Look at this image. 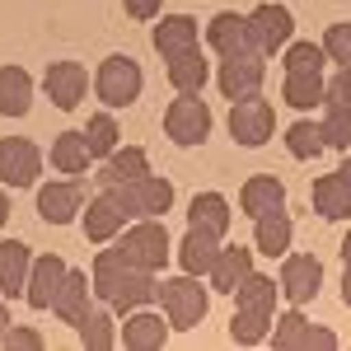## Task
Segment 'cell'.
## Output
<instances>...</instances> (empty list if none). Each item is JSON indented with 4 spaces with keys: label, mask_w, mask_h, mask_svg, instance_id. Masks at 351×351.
Wrapping results in <instances>:
<instances>
[{
    "label": "cell",
    "mask_w": 351,
    "mask_h": 351,
    "mask_svg": "<svg viewBox=\"0 0 351 351\" xmlns=\"http://www.w3.org/2000/svg\"><path fill=\"white\" fill-rule=\"evenodd\" d=\"M155 300H160V309H164V319H169V328H178V332L197 328L202 319H206V304H211L206 286H202L192 271L160 281V295H155Z\"/></svg>",
    "instance_id": "6da1fadb"
},
{
    "label": "cell",
    "mask_w": 351,
    "mask_h": 351,
    "mask_svg": "<svg viewBox=\"0 0 351 351\" xmlns=\"http://www.w3.org/2000/svg\"><path fill=\"white\" fill-rule=\"evenodd\" d=\"M117 248L127 258V267H141V271H160L169 263V230H164L155 216H141L136 225H127L117 234Z\"/></svg>",
    "instance_id": "7a4b0ae2"
},
{
    "label": "cell",
    "mask_w": 351,
    "mask_h": 351,
    "mask_svg": "<svg viewBox=\"0 0 351 351\" xmlns=\"http://www.w3.org/2000/svg\"><path fill=\"white\" fill-rule=\"evenodd\" d=\"M94 89H99L104 108H127V104H136V99H141V89H145L141 61H132L127 52L108 56V61L99 66V75H94Z\"/></svg>",
    "instance_id": "3957f363"
},
{
    "label": "cell",
    "mask_w": 351,
    "mask_h": 351,
    "mask_svg": "<svg viewBox=\"0 0 351 351\" xmlns=\"http://www.w3.org/2000/svg\"><path fill=\"white\" fill-rule=\"evenodd\" d=\"M248 19V47L258 56H276L286 43H291V10L286 5H276V0H263V5H253V14H243Z\"/></svg>",
    "instance_id": "277c9868"
},
{
    "label": "cell",
    "mask_w": 351,
    "mask_h": 351,
    "mask_svg": "<svg viewBox=\"0 0 351 351\" xmlns=\"http://www.w3.org/2000/svg\"><path fill=\"white\" fill-rule=\"evenodd\" d=\"M164 136H169L173 145H183V150L202 145V141L211 136V108H206L197 94H178V99L169 104V112H164Z\"/></svg>",
    "instance_id": "5b68a950"
},
{
    "label": "cell",
    "mask_w": 351,
    "mask_h": 351,
    "mask_svg": "<svg viewBox=\"0 0 351 351\" xmlns=\"http://www.w3.org/2000/svg\"><path fill=\"white\" fill-rule=\"evenodd\" d=\"M267 80V61L258 52H239V56H220V71H216V84L225 99H253Z\"/></svg>",
    "instance_id": "8992f818"
},
{
    "label": "cell",
    "mask_w": 351,
    "mask_h": 351,
    "mask_svg": "<svg viewBox=\"0 0 351 351\" xmlns=\"http://www.w3.org/2000/svg\"><path fill=\"white\" fill-rule=\"evenodd\" d=\"M112 197L127 206V216H132V220L164 216V211L173 206V188H169V178H155V173H145V178H136V183H112Z\"/></svg>",
    "instance_id": "52a82bcc"
},
{
    "label": "cell",
    "mask_w": 351,
    "mask_h": 351,
    "mask_svg": "<svg viewBox=\"0 0 351 351\" xmlns=\"http://www.w3.org/2000/svg\"><path fill=\"white\" fill-rule=\"evenodd\" d=\"M276 286H281V295L291 300V304H309V300L319 295V286H324V263L309 258V253H286Z\"/></svg>",
    "instance_id": "ba28073f"
},
{
    "label": "cell",
    "mask_w": 351,
    "mask_h": 351,
    "mask_svg": "<svg viewBox=\"0 0 351 351\" xmlns=\"http://www.w3.org/2000/svg\"><path fill=\"white\" fill-rule=\"evenodd\" d=\"M43 173V155L28 136H0V183L10 188H28Z\"/></svg>",
    "instance_id": "9c48e42d"
},
{
    "label": "cell",
    "mask_w": 351,
    "mask_h": 351,
    "mask_svg": "<svg viewBox=\"0 0 351 351\" xmlns=\"http://www.w3.org/2000/svg\"><path fill=\"white\" fill-rule=\"evenodd\" d=\"M271 132H276V112H271V104H263L258 94L234 104V112H230V136H234L239 145L258 150V145L271 141Z\"/></svg>",
    "instance_id": "30bf717a"
},
{
    "label": "cell",
    "mask_w": 351,
    "mask_h": 351,
    "mask_svg": "<svg viewBox=\"0 0 351 351\" xmlns=\"http://www.w3.org/2000/svg\"><path fill=\"white\" fill-rule=\"evenodd\" d=\"M84 234H89V243H112L127 225H132V216H127V206L112 197V188H104L99 197H89L84 202Z\"/></svg>",
    "instance_id": "8fae6325"
},
{
    "label": "cell",
    "mask_w": 351,
    "mask_h": 351,
    "mask_svg": "<svg viewBox=\"0 0 351 351\" xmlns=\"http://www.w3.org/2000/svg\"><path fill=\"white\" fill-rule=\"evenodd\" d=\"M117 342L127 351H160L169 342V319L155 314L150 304H141L132 314H122V324H117Z\"/></svg>",
    "instance_id": "7c38bea8"
},
{
    "label": "cell",
    "mask_w": 351,
    "mask_h": 351,
    "mask_svg": "<svg viewBox=\"0 0 351 351\" xmlns=\"http://www.w3.org/2000/svg\"><path fill=\"white\" fill-rule=\"evenodd\" d=\"M80 211H84L80 178H56V183H43L38 188V216L47 220V225H71Z\"/></svg>",
    "instance_id": "4fadbf2b"
},
{
    "label": "cell",
    "mask_w": 351,
    "mask_h": 351,
    "mask_svg": "<svg viewBox=\"0 0 351 351\" xmlns=\"http://www.w3.org/2000/svg\"><path fill=\"white\" fill-rule=\"evenodd\" d=\"M66 263L56 258V253H38L33 258V267H28V286H24V300L33 309H52L56 304V291H61V281H66Z\"/></svg>",
    "instance_id": "5bb4252c"
},
{
    "label": "cell",
    "mask_w": 351,
    "mask_h": 351,
    "mask_svg": "<svg viewBox=\"0 0 351 351\" xmlns=\"http://www.w3.org/2000/svg\"><path fill=\"white\" fill-rule=\"evenodd\" d=\"M43 89H47V99H52L56 108H75L84 99V89H89V75H84L80 61H52L47 66V75H43Z\"/></svg>",
    "instance_id": "9a60e30c"
},
{
    "label": "cell",
    "mask_w": 351,
    "mask_h": 351,
    "mask_svg": "<svg viewBox=\"0 0 351 351\" xmlns=\"http://www.w3.org/2000/svg\"><path fill=\"white\" fill-rule=\"evenodd\" d=\"M291 239H295V225H291V211H286V206L253 216V243H258V253L286 258V253H291Z\"/></svg>",
    "instance_id": "2e32d148"
},
{
    "label": "cell",
    "mask_w": 351,
    "mask_h": 351,
    "mask_svg": "<svg viewBox=\"0 0 351 351\" xmlns=\"http://www.w3.org/2000/svg\"><path fill=\"white\" fill-rule=\"evenodd\" d=\"M206 43L216 56H239V52H253L248 47V19L234 14V10H220L216 19L206 24Z\"/></svg>",
    "instance_id": "e0dca14e"
},
{
    "label": "cell",
    "mask_w": 351,
    "mask_h": 351,
    "mask_svg": "<svg viewBox=\"0 0 351 351\" xmlns=\"http://www.w3.org/2000/svg\"><path fill=\"white\" fill-rule=\"evenodd\" d=\"M160 295V281H155V271H141V267H127L122 271V281H117V291H112V314H132L141 304H150V300Z\"/></svg>",
    "instance_id": "ac0fdd59"
},
{
    "label": "cell",
    "mask_w": 351,
    "mask_h": 351,
    "mask_svg": "<svg viewBox=\"0 0 351 351\" xmlns=\"http://www.w3.org/2000/svg\"><path fill=\"white\" fill-rule=\"evenodd\" d=\"M253 271V253L243 248V243H230V248H220L216 263H211V286H216V295H234V286H239L243 276Z\"/></svg>",
    "instance_id": "d6986e66"
},
{
    "label": "cell",
    "mask_w": 351,
    "mask_h": 351,
    "mask_svg": "<svg viewBox=\"0 0 351 351\" xmlns=\"http://www.w3.org/2000/svg\"><path fill=\"white\" fill-rule=\"evenodd\" d=\"M28 267H33L28 243H19V239H5V243H0V295H5V300H19V295H24Z\"/></svg>",
    "instance_id": "ffe728a7"
},
{
    "label": "cell",
    "mask_w": 351,
    "mask_h": 351,
    "mask_svg": "<svg viewBox=\"0 0 351 351\" xmlns=\"http://www.w3.org/2000/svg\"><path fill=\"white\" fill-rule=\"evenodd\" d=\"M89 295H94V286H89V276L84 271H66V281H61V291H56V304H52V314L61 319V324H80L84 319V309H89Z\"/></svg>",
    "instance_id": "44dd1931"
},
{
    "label": "cell",
    "mask_w": 351,
    "mask_h": 351,
    "mask_svg": "<svg viewBox=\"0 0 351 351\" xmlns=\"http://www.w3.org/2000/svg\"><path fill=\"white\" fill-rule=\"evenodd\" d=\"M206 80H211V61L197 52V47L169 56V84H173V94H202Z\"/></svg>",
    "instance_id": "7402d4cb"
},
{
    "label": "cell",
    "mask_w": 351,
    "mask_h": 351,
    "mask_svg": "<svg viewBox=\"0 0 351 351\" xmlns=\"http://www.w3.org/2000/svg\"><path fill=\"white\" fill-rule=\"evenodd\" d=\"M75 332H80V347L84 351H108L112 342H117V319H112V304H89L84 309V319L75 324Z\"/></svg>",
    "instance_id": "603a6c76"
},
{
    "label": "cell",
    "mask_w": 351,
    "mask_h": 351,
    "mask_svg": "<svg viewBox=\"0 0 351 351\" xmlns=\"http://www.w3.org/2000/svg\"><path fill=\"white\" fill-rule=\"evenodd\" d=\"M309 202H314V211H319L324 220H347L351 216V188L342 183V173H324V178H314Z\"/></svg>",
    "instance_id": "cb8c5ba5"
},
{
    "label": "cell",
    "mask_w": 351,
    "mask_h": 351,
    "mask_svg": "<svg viewBox=\"0 0 351 351\" xmlns=\"http://www.w3.org/2000/svg\"><path fill=\"white\" fill-rule=\"evenodd\" d=\"M188 225L225 239V230H230V202H225L220 192H197V197L188 202Z\"/></svg>",
    "instance_id": "d4e9b609"
},
{
    "label": "cell",
    "mask_w": 351,
    "mask_h": 351,
    "mask_svg": "<svg viewBox=\"0 0 351 351\" xmlns=\"http://www.w3.org/2000/svg\"><path fill=\"white\" fill-rule=\"evenodd\" d=\"M33 80L24 66H0V117H28Z\"/></svg>",
    "instance_id": "484cf974"
},
{
    "label": "cell",
    "mask_w": 351,
    "mask_h": 351,
    "mask_svg": "<svg viewBox=\"0 0 351 351\" xmlns=\"http://www.w3.org/2000/svg\"><path fill=\"white\" fill-rule=\"evenodd\" d=\"M145 173H150V155L141 145H117L108 160H104V188H112V183H136Z\"/></svg>",
    "instance_id": "4316f807"
},
{
    "label": "cell",
    "mask_w": 351,
    "mask_h": 351,
    "mask_svg": "<svg viewBox=\"0 0 351 351\" xmlns=\"http://www.w3.org/2000/svg\"><path fill=\"white\" fill-rule=\"evenodd\" d=\"M155 47H160L164 61L178 52H192L197 47V19L192 14H169L164 24H155Z\"/></svg>",
    "instance_id": "83f0119b"
},
{
    "label": "cell",
    "mask_w": 351,
    "mask_h": 351,
    "mask_svg": "<svg viewBox=\"0 0 351 351\" xmlns=\"http://www.w3.org/2000/svg\"><path fill=\"white\" fill-rule=\"evenodd\" d=\"M216 234H206V230H192L183 234V243H178V267L192 271V276H206L211 271V263H216Z\"/></svg>",
    "instance_id": "f1b7e54d"
},
{
    "label": "cell",
    "mask_w": 351,
    "mask_h": 351,
    "mask_svg": "<svg viewBox=\"0 0 351 351\" xmlns=\"http://www.w3.org/2000/svg\"><path fill=\"white\" fill-rule=\"evenodd\" d=\"M52 164H56V173H66V178H80L84 169L94 164L84 132H61V136H56V145H52Z\"/></svg>",
    "instance_id": "f546056e"
},
{
    "label": "cell",
    "mask_w": 351,
    "mask_h": 351,
    "mask_svg": "<svg viewBox=\"0 0 351 351\" xmlns=\"http://www.w3.org/2000/svg\"><path fill=\"white\" fill-rule=\"evenodd\" d=\"M239 206L248 216H263V211H276V206H286V188H281V178H271V173H258V178H248L239 192Z\"/></svg>",
    "instance_id": "4dcf8cb0"
},
{
    "label": "cell",
    "mask_w": 351,
    "mask_h": 351,
    "mask_svg": "<svg viewBox=\"0 0 351 351\" xmlns=\"http://www.w3.org/2000/svg\"><path fill=\"white\" fill-rule=\"evenodd\" d=\"M122 271H127V258H122V248L112 243V248H99V258H94V271H89V286H94V295L108 304L112 291H117V281H122Z\"/></svg>",
    "instance_id": "1f68e13d"
},
{
    "label": "cell",
    "mask_w": 351,
    "mask_h": 351,
    "mask_svg": "<svg viewBox=\"0 0 351 351\" xmlns=\"http://www.w3.org/2000/svg\"><path fill=\"white\" fill-rule=\"evenodd\" d=\"M276 295H281V286L271 276H263V271H248L239 286H234V300H239L243 309H267V314H276Z\"/></svg>",
    "instance_id": "d6a6232c"
},
{
    "label": "cell",
    "mask_w": 351,
    "mask_h": 351,
    "mask_svg": "<svg viewBox=\"0 0 351 351\" xmlns=\"http://www.w3.org/2000/svg\"><path fill=\"white\" fill-rule=\"evenodd\" d=\"M271 332V314L267 309H234V319H230V337L239 342V347H263Z\"/></svg>",
    "instance_id": "836d02e7"
},
{
    "label": "cell",
    "mask_w": 351,
    "mask_h": 351,
    "mask_svg": "<svg viewBox=\"0 0 351 351\" xmlns=\"http://www.w3.org/2000/svg\"><path fill=\"white\" fill-rule=\"evenodd\" d=\"M84 141H89V155H94V160H108L112 150L122 145V127H117V117H112L108 108L94 112L89 127H84Z\"/></svg>",
    "instance_id": "e575fe53"
},
{
    "label": "cell",
    "mask_w": 351,
    "mask_h": 351,
    "mask_svg": "<svg viewBox=\"0 0 351 351\" xmlns=\"http://www.w3.org/2000/svg\"><path fill=\"white\" fill-rule=\"evenodd\" d=\"M286 150L295 155V160H319L328 150V136L319 122H291V132H286Z\"/></svg>",
    "instance_id": "d590c367"
},
{
    "label": "cell",
    "mask_w": 351,
    "mask_h": 351,
    "mask_svg": "<svg viewBox=\"0 0 351 351\" xmlns=\"http://www.w3.org/2000/svg\"><path fill=\"white\" fill-rule=\"evenodd\" d=\"M281 99H286L291 108H319V104H324V75H286Z\"/></svg>",
    "instance_id": "8d00e7d4"
},
{
    "label": "cell",
    "mask_w": 351,
    "mask_h": 351,
    "mask_svg": "<svg viewBox=\"0 0 351 351\" xmlns=\"http://www.w3.org/2000/svg\"><path fill=\"white\" fill-rule=\"evenodd\" d=\"M304 328H309V319L300 314V304H291L276 324H271V332H267V342L276 351H300V337H304Z\"/></svg>",
    "instance_id": "74e56055"
},
{
    "label": "cell",
    "mask_w": 351,
    "mask_h": 351,
    "mask_svg": "<svg viewBox=\"0 0 351 351\" xmlns=\"http://www.w3.org/2000/svg\"><path fill=\"white\" fill-rule=\"evenodd\" d=\"M328 52L319 43H291L286 47V75H324Z\"/></svg>",
    "instance_id": "f35d334b"
},
{
    "label": "cell",
    "mask_w": 351,
    "mask_h": 351,
    "mask_svg": "<svg viewBox=\"0 0 351 351\" xmlns=\"http://www.w3.org/2000/svg\"><path fill=\"white\" fill-rule=\"evenodd\" d=\"M324 136L328 145H337V150H351V108H342V104H324Z\"/></svg>",
    "instance_id": "ab89813d"
},
{
    "label": "cell",
    "mask_w": 351,
    "mask_h": 351,
    "mask_svg": "<svg viewBox=\"0 0 351 351\" xmlns=\"http://www.w3.org/2000/svg\"><path fill=\"white\" fill-rule=\"evenodd\" d=\"M328 52V61H337V66H351V24H328L324 43H319Z\"/></svg>",
    "instance_id": "60d3db41"
},
{
    "label": "cell",
    "mask_w": 351,
    "mask_h": 351,
    "mask_svg": "<svg viewBox=\"0 0 351 351\" xmlns=\"http://www.w3.org/2000/svg\"><path fill=\"white\" fill-rule=\"evenodd\" d=\"M324 104H342V108H351V66H337V75L324 80Z\"/></svg>",
    "instance_id": "b9f144b4"
},
{
    "label": "cell",
    "mask_w": 351,
    "mask_h": 351,
    "mask_svg": "<svg viewBox=\"0 0 351 351\" xmlns=\"http://www.w3.org/2000/svg\"><path fill=\"white\" fill-rule=\"evenodd\" d=\"M332 347H337V332L324 324H309L304 337H300V351H332Z\"/></svg>",
    "instance_id": "7bdbcfd3"
},
{
    "label": "cell",
    "mask_w": 351,
    "mask_h": 351,
    "mask_svg": "<svg viewBox=\"0 0 351 351\" xmlns=\"http://www.w3.org/2000/svg\"><path fill=\"white\" fill-rule=\"evenodd\" d=\"M0 347H14V351H33V347H43V332L38 328H5V337H0Z\"/></svg>",
    "instance_id": "ee69618b"
},
{
    "label": "cell",
    "mask_w": 351,
    "mask_h": 351,
    "mask_svg": "<svg viewBox=\"0 0 351 351\" xmlns=\"http://www.w3.org/2000/svg\"><path fill=\"white\" fill-rule=\"evenodd\" d=\"M122 10H127L132 19H141V24H145V19H155V14L164 10V0H122Z\"/></svg>",
    "instance_id": "f6af8a7d"
},
{
    "label": "cell",
    "mask_w": 351,
    "mask_h": 351,
    "mask_svg": "<svg viewBox=\"0 0 351 351\" xmlns=\"http://www.w3.org/2000/svg\"><path fill=\"white\" fill-rule=\"evenodd\" d=\"M342 300L351 304V263H347V271H342Z\"/></svg>",
    "instance_id": "bcb514c9"
},
{
    "label": "cell",
    "mask_w": 351,
    "mask_h": 351,
    "mask_svg": "<svg viewBox=\"0 0 351 351\" xmlns=\"http://www.w3.org/2000/svg\"><path fill=\"white\" fill-rule=\"evenodd\" d=\"M337 173H342V183L351 188V150H347V160H342V169H337Z\"/></svg>",
    "instance_id": "7dc6e473"
},
{
    "label": "cell",
    "mask_w": 351,
    "mask_h": 351,
    "mask_svg": "<svg viewBox=\"0 0 351 351\" xmlns=\"http://www.w3.org/2000/svg\"><path fill=\"white\" fill-rule=\"evenodd\" d=\"M5 328H10V309H5V295H0V337H5Z\"/></svg>",
    "instance_id": "c3c4849f"
},
{
    "label": "cell",
    "mask_w": 351,
    "mask_h": 351,
    "mask_svg": "<svg viewBox=\"0 0 351 351\" xmlns=\"http://www.w3.org/2000/svg\"><path fill=\"white\" fill-rule=\"evenodd\" d=\"M5 220H10V197L0 192V225H5Z\"/></svg>",
    "instance_id": "681fc988"
},
{
    "label": "cell",
    "mask_w": 351,
    "mask_h": 351,
    "mask_svg": "<svg viewBox=\"0 0 351 351\" xmlns=\"http://www.w3.org/2000/svg\"><path fill=\"white\" fill-rule=\"evenodd\" d=\"M342 263H351V234L342 239Z\"/></svg>",
    "instance_id": "f907efd6"
}]
</instances>
